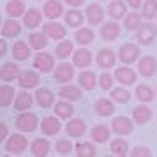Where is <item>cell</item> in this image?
<instances>
[{
    "label": "cell",
    "mask_w": 157,
    "mask_h": 157,
    "mask_svg": "<svg viewBox=\"0 0 157 157\" xmlns=\"http://www.w3.org/2000/svg\"><path fill=\"white\" fill-rule=\"evenodd\" d=\"M72 64L79 67V69H85L92 64V53L86 50V48H79L72 53Z\"/></svg>",
    "instance_id": "484cf974"
},
{
    "label": "cell",
    "mask_w": 157,
    "mask_h": 157,
    "mask_svg": "<svg viewBox=\"0 0 157 157\" xmlns=\"http://www.w3.org/2000/svg\"><path fill=\"white\" fill-rule=\"evenodd\" d=\"M34 67H36L39 72H43V74H48V72L53 71V67H55V57L51 55V53H36V57H34Z\"/></svg>",
    "instance_id": "5b68a950"
},
{
    "label": "cell",
    "mask_w": 157,
    "mask_h": 157,
    "mask_svg": "<svg viewBox=\"0 0 157 157\" xmlns=\"http://www.w3.org/2000/svg\"><path fill=\"white\" fill-rule=\"evenodd\" d=\"M60 117H44L43 122H41V131H43V134L46 136H55L60 132V129H62V124L58 120Z\"/></svg>",
    "instance_id": "5bb4252c"
},
{
    "label": "cell",
    "mask_w": 157,
    "mask_h": 157,
    "mask_svg": "<svg viewBox=\"0 0 157 157\" xmlns=\"http://www.w3.org/2000/svg\"><path fill=\"white\" fill-rule=\"evenodd\" d=\"M64 2L67 4V6H71V7H79L85 0H64Z\"/></svg>",
    "instance_id": "681fc988"
},
{
    "label": "cell",
    "mask_w": 157,
    "mask_h": 157,
    "mask_svg": "<svg viewBox=\"0 0 157 157\" xmlns=\"http://www.w3.org/2000/svg\"><path fill=\"white\" fill-rule=\"evenodd\" d=\"M106 13L111 20H124L125 13H127V6L124 0H113V2H109Z\"/></svg>",
    "instance_id": "603a6c76"
},
{
    "label": "cell",
    "mask_w": 157,
    "mask_h": 157,
    "mask_svg": "<svg viewBox=\"0 0 157 157\" xmlns=\"http://www.w3.org/2000/svg\"><path fill=\"white\" fill-rule=\"evenodd\" d=\"M141 14L145 20H152L157 14V0H145L141 6Z\"/></svg>",
    "instance_id": "ee69618b"
},
{
    "label": "cell",
    "mask_w": 157,
    "mask_h": 157,
    "mask_svg": "<svg viewBox=\"0 0 157 157\" xmlns=\"http://www.w3.org/2000/svg\"><path fill=\"white\" fill-rule=\"evenodd\" d=\"M21 32V25L16 21V18H9L2 23V37H16Z\"/></svg>",
    "instance_id": "4dcf8cb0"
},
{
    "label": "cell",
    "mask_w": 157,
    "mask_h": 157,
    "mask_svg": "<svg viewBox=\"0 0 157 157\" xmlns=\"http://www.w3.org/2000/svg\"><path fill=\"white\" fill-rule=\"evenodd\" d=\"M27 148H29V140L23 134H20V132H16L11 138H7L6 143H4V150L7 154H11V155H21Z\"/></svg>",
    "instance_id": "6da1fadb"
},
{
    "label": "cell",
    "mask_w": 157,
    "mask_h": 157,
    "mask_svg": "<svg viewBox=\"0 0 157 157\" xmlns=\"http://www.w3.org/2000/svg\"><path fill=\"white\" fill-rule=\"evenodd\" d=\"M155 94L157 92H154V88H152V86L145 85V83L138 85V86H136V90H134L136 99L140 101V102H152V101L155 99Z\"/></svg>",
    "instance_id": "d6a6232c"
},
{
    "label": "cell",
    "mask_w": 157,
    "mask_h": 157,
    "mask_svg": "<svg viewBox=\"0 0 157 157\" xmlns=\"http://www.w3.org/2000/svg\"><path fill=\"white\" fill-rule=\"evenodd\" d=\"M81 86H74V85H64L60 90H58V95L62 97V99L65 101H71V102H74V101H79L81 99Z\"/></svg>",
    "instance_id": "f1b7e54d"
},
{
    "label": "cell",
    "mask_w": 157,
    "mask_h": 157,
    "mask_svg": "<svg viewBox=\"0 0 157 157\" xmlns=\"http://www.w3.org/2000/svg\"><path fill=\"white\" fill-rule=\"evenodd\" d=\"M113 99H99L95 101V104H94V109H95V113L99 115V117H111L115 111V106H113Z\"/></svg>",
    "instance_id": "f546056e"
},
{
    "label": "cell",
    "mask_w": 157,
    "mask_h": 157,
    "mask_svg": "<svg viewBox=\"0 0 157 157\" xmlns=\"http://www.w3.org/2000/svg\"><path fill=\"white\" fill-rule=\"evenodd\" d=\"M136 78H138V74L136 71H132L131 67L124 64V67H117V71H115V79L124 86H131L136 83Z\"/></svg>",
    "instance_id": "9c48e42d"
},
{
    "label": "cell",
    "mask_w": 157,
    "mask_h": 157,
    "mask_svg": "<svg viewBox=\"0 0 157 157\" xmlns=\"http://www.w3.org/2000/svg\"><path fill=\"white\" fill-rule=\"evenodd\" d=\"M109 136H111V127H108V125H104V124H97V125L92 127V131H90L92 141L99 143V145L106 143L108 140H109Z\"/></svg>",
    "instance_id": "d4e9b609"
},
{
    "label": "cell",
    "mask_w": 157,
    "mask_h": 157,
    "mask_svg": "<svg viewBox=\"0 0 157 157\" xmlns=\"http://www.w3.org/2000/svg\"><path fill=\"white\" fill-rule=\"evenodd\" d=\"M9 134V127H7V122H0V140L4 141Z\"/></svg>",
    "instance_id": "c3c4849f"
},
{
    "label": "cell",
    "mask_w": 157,
    "mask_h": 157,
    "mask_svg": "<svg viewBox=\"0 0 157 157\" xmlns=\"http://www.w3.org/2000/svg\"><path fill=\"white\" fill-rule=\"evenodd\" d=\"M34 97H36V102L41 108L55 106V94L51 92L50 88H37L36 94H34Z\"/></svg>",
    "instance_id": "ffe728a7"
},
{
    "label": "cell",
    "mask_w": 157,
    "mask_h": 157,
    "mask_svg": "<svg viewBox=\"0 0 157 157\" xmlns=\"http://www.w3.org/2000/svg\"><path fill=\"white\" fill-rule=\"evenodd\" d=\"M125 2H127L132 9H140L141 7V0H125Z\"/></svg>",
    "instance_id": "f907efd6"
},
{
    "label": "cell",
    "mask_w": 157,
    "mask_h": 157,
    "mask_svg": "<svg viewBox=\"0 0 157 157\" xmlns=\"http://www.w3.org/2000/svg\"><path fill=\"white\" fill-rule=\"evenodd\" d=\"M138 72L145 78H152L157 72V60L152 55H145L138 60Z\"/></svg>",
    "instance_id": "52a82bcc"
},
{
    "label": "cell",
    "mask_w": 157,
    "mask_h": 157,
    "mask_svg": "<svg viewBox=\"0 0 157 157\" xmlns=\"http://www.w3.org/2000/svg\"><path fill=\"white\" fill-rule=\"evenodd\" d=\"M43 14L46 16L48 20H58L62 14H65L64 4H62L60 0H48L43 7Z\"/></svg>",
    "instance_id": "7c38bea8"
},
{
    "label": "cell",
    "mask_w": 157,
    "mask_h": 157,
    "mask_svg": "<svg viewBox=\"0 0 157 157\" xmlns=\"http://www.w3.org/2000/svg\"><path fill=\"white\" fill-rule=\"evenodd\" d=\"M6 13L9 18H20V16H25L27 7H25L23 0H9L6 4Z\"/></svg>",
    "instance_id": "1f68e13d"
},
{
    "label": "cell",
    "mask_w": 157,
    "mask_h": 157,
    "mask_svg": "<svg viewBox=\"0 0 157 157\" xmlns=\"http://www.w3.org/2000/svg\"><path fill=\"white\" fill-rule=\"evenodd\" d=\"M131 157H150L152 155V150L148 147H134V148L129 152Z\"/></svg>",
    "instance_id": "7dc6e473"
},
{
    "label": "cell",
    "mask_w": 157,
    "mask_h": 157,
    "mask_svg": "<svg viewBox=\"0 0 157 157\" xmlns=\"http://www.w3.org/2000/svg\"><path fill=\"white\" fill-rule=\"evenodd\" d=\"M132 120L140 125H145L152 120V109H150L147 104H140L132 109Z\"/></svg>",
    "instance_id": "4316f807"
},
{
    "label": "cell",
    "mask_w": 157,
    "mask_h": 157,
    "mask_svg": "<svg viewBox=\"0 0 157 157\" xmlns=\"http://www.w3.org/2000/svg\"><path fill=\"white\" fill-rule=\"evenodd\" d=\"M65 132L71 138H81L86 132V122L81 118H69L65 125Z\"/></svg>",
    "instance_id": "9a60e30c"
},
{
    "label": "cell",
    "mask_w": 157,
    "mask_h": 157,
    "mask_svg": "<svg viewBox=\"0 0 157 157\" xmlns=\"http://www.w3.org/2000/svg\"><path fill=\"white\" fill-rule=\"evenodd\" d=\"M74 69H76L74 64L62 62V64L57 65V69L53 72V78H55L57 83H69V81H72V78H74Z\"/></svg>",
    "instance_id": "8992f818"
},
{
    "label": "cell",
    "mask_w": 157,
    "mask_h": 157,
    "mask_svg": "<svg viewBox=\"0 0 157 157\" xmlns=\"http://www.w3.org/2000/svg\"><path fill=\"white\" fill-rule=\"evenodd\" d=\"M132 129H134V124H132V120L127 118V117H115L113 122H111V131L118 136L131 134Z\"/></svg>",
    "instance_id": "ba28073f"
},
{
    "label": "cell",
    "mask_w": 157,
    "mask_h": 157,
    "mask_svg": "<svg viewBox=\"0 0 157 157\" xmlns=\"http://www.w3.org/2000/svg\"><path fill=\"white\" fill-rule=\"evenodd\" d=\"M0 55H7V43H6V39H2V43H0Z\"/></svg>",
    "instance_id": "816d5d0a"
},
{
    "label": "cell",
    "mask_w": 157,
    "mask_h": 157,
    "mask_svg": "<svg viewBox=\"0 0 157 157\" xmlns=\"http://www.w3.org/2000/svg\"><path fill=\"white\" fill-rule=\"evenodd\" d=\"M78 85L83 88V90H94L95 86L99 85V79L95 76L94 71H88V69H83V71L78 74Z\"/></svg>",
    "instance_id": "4fadbf2b"
},
{
    "label": "cell",
    "mask_w": 157,
    "mask_h": 157,
    "mask_svg": "<svg viewBox=\"0 0 157 157\" xmlns=\"http://www.w3.org/2000/svg\"><path fill=\"white\" fill-rule=\"evenodd\" d=\"M20 72L21 71H20V67L14 60L13 62H4L2 67H0V79L2 81H14V79H18Z\"/></svg>",
    "instance_id": "e0dca14e"
},
{
    "label": "cell",
    "mask_w": 157,
    "mask_h": 157,
    "mask_svg": "<svg viewBox=\"0 0 157 157\" xmlns=\"http://www.w3.org/2000/svg\"><path fill=\"white\" fill-rule=\"evenodd\" d=\"M155 92H157V90H155Z\"/></svg>",
    "instance_id": "f5cc1de1"
},
{
    "label": "cell",
    "mask_w": 157,
    "mask_h": 157,
    "mask_svg": "<svg viewBox=\"0 0 157 157\" xmlns=\"http://www.w3.org/2000/svg\"><path fill=\"white\" fill-rule=\"evenodd\" d=\"M141 18H143V14H138V13H129V14H125V18H124V27H125V30L136 32L143 25Z\"/></svg>",
    "instance_id": "f35d334b"
},
{
    "label": "cell",
    "mask_w": 157,
    "mask_h": 157,
    "mask_svg": "<svg viewBox=\"0 0 157 157\" xmlns=\"http://www.w3.org/2000/svg\"><path fill=\"white\" fill-rule=\"evenodd\" d=\"M16 127L20 129L21 132H34L37 127H41V124H39V118H37L36 113L21 111L16 117Z\"/></svg>",
    "instance_id": "7a4b0ae2"
},
{
    "label": "cell",
    "mask_w": 157,
    "mask_h": 157,
    "mask_svg": "<svg viewBox=\"0 0 157 157\" xmlns=\"http://www.w3.org/2000/svg\"><path fill=\"white\" fill-rule=\"evenodd\" d=\"M95 143V141H94ZM90 141H79L76 147H74V152L78 157H95L97 155V148L95 145Z\"/></svg>",
    "instance_id": "8d00e7d4"
},
{
    "label": "cell",
    "mask_w": 157,
    "mask_h": 157,
    "mask_svg": "<svg viewBox=\"0 0 157 157\" xmlns=\"http://www.w3.org/2000/svg\"><path fill=\"white\" fill-rule=\"evenodd\" d=\"M43 32L50 39H55V41H62L65 37V34H67L65 27L60 25L58 21H50V23H46V25H43Z\"/></svg>",
    "instance_id": "2e32d148"
},
{
    "label": "cell",
    "mask_w": 157,
    "mask_h": 157,
    "mask_svg": "<svg viewBox=\"0 0 157 157\" xmlns=\"http://www.w3.org/2000/svg\"><path fill=\"white\" fill-rule=\"evenodd\" d=\"M157 39V27L152 23H143L136 30V41L140 46H150Z\"/></svg>",
    "instance_id": "3957f363"
},
{
    "label": "cell",
    "mask_w": 157,
    "mask_h": 157,
    "mask_svg": "<svg viewBox=\"0 0 157 157\" xmlns=\"http://www.w3.org/2000/svg\"><path fill=\"white\" fill-rule=\"evenodd\" d=\"M99 86L102 90H111L113 88V76L109 72H102L99 76Z\"/></svg>",
    "instance_id": "bcb514c9"
},
{
    "label": "cell",
    "mask_w": 157,
    "mask_h": 157,
    "mask_svg": "<svg viewBox=\"0 0 157 157\" xmlns=\"http://www.w3.org/2000/svg\"><path fill=\"white\" fill-rule=\"evenodd\" d=\"M41 21H43V14H41V11L36 7L29 9L27 13H25V16H23V25L27 27V29H37L39 25H41Z\"/></svg>",
    "instance_id": "83f0119b"
},
{
    "label": "cell",
    "mask_w": 157,
    "mask_h": 157,
    "mask_svg": "<svg viewBox=\"0 0 157 157\" xmlns=\"http://www.w3.org/2000/svg\"><path fill=\"white\" fill-rule=\"evenodd\" d=\"M109 152H111L113 155H118V157L127 155L129 143L125 141L124 138H117V140H113V141H111V145H109Z\"/></svg>",
    "instance_id": "ab89813d"
},
{
    "label": "cell",
    "mask_w": 157,
    "mask_h": 157,
    "mask_svg": "<svg viewBox=\"0 0 157 157\" xmlns=\"http://www.w3.org/2000/svg\"><path fill=\"white\" fill-rule=\"evenodd\" d=\"M74 39H76V43L78 44L86 46V44H90L94 41V30L90 29V27H81V29H78Z\"/></svg>",
    "instance_id": "b9f144b4"
},
{
    "label": "cell",
    "mask_w": 157,
    "mask_h": 157,
    "mask_svg": "<svg viewBox=\"0 0 157 157\" xmlns=\"http://www.w3.org/2000/svg\"><path fill=\"white\" fill-rule=\"evenodd\" d=\"M14 95H16L14 86L4 83V85L0 86V106H2V108L11 106V102L14 101Z\"/></svg>",
    "instance_id": "74e56055"
},
{
    "label": "cell",
    "mask_w": 157,
    "mask_h": 157,
    "mask_svg": "<svg viewBox=\"0 0 157 157\" xmlns=\"http://www.w3.org/2000/svg\"><path fill=\"white\" fill-rule=\"evenodd\" d=\"M111 99L118 104H127L131 101V92L127 88H122V86L120 88H111Z\"/></svg>",
    "instance_id": "7bdbcfd3"
},
{
    "label": "cell",
    "mask_w": 157,
    "mask_h": 157,
    "mask_svg": "<svg viewBox=\"0 0 157 157\" xmlns=\"http://www.w3.org/2000/svg\"><path fill=\"white\" fill-rule=\"evenodd\" d=\"M85 16H86V21L90 25H99V23H102L106 13H104V9L101 7L99 4H88Z\"/></svg>",
    "instance_id": "ac0fdd59"
},
{
    "label": "cell",
    "mask_w": 157,
    "mask_h": 157,
    "mask_svg": "<svg viewBox=\"0 0 157 157\" xmlns=\"http://www.w3.org/2000/svg\"><path fill=\"white\" fill-rule=\"evenodd\" d=\"M55 150H57V154H60V155H69L72 150H74V147H72V143L69 140H58L57 145H55Z\"/></svg>",
    "instance_id": "f6af8a7d"
},
{
    "label": "cell",
    "mask_w": 157,
    "mask_h": 157,
    "mask_svg": "<svg viewBox=\"0 0 157 157\" xmlns=\"http://www.w3.org/2000/svg\"><path fill=\"white\" fill-rule=\"evenodd\" d=\"M50 141L44 138H36L34 141L30 143V154L34 157H46L50 154Z\"/></svg>",
    "instance_id": "cb8c5ba5"
},
{
    "label": "cell",
    "mask_w": 157,
    "mask_h": 157,
    "mask_svg": "<svg viewBox=\"0 0 157 157\" xmlns=\"http://www.w3.org/2000/svg\"><path fill=\"white\" fill-rule=\"evenodd\" d=\"M48 39L50 37L46 36L44 32H32L29 36V44L32 46V50L43 51L46 46H48Z\"/></svg>",
    "instance_id": "e575fe53"
},
{
    "label": "cell",
    "mask_w": 157,
    "mask_h": 157,
    "mask_svg": "<svg viewBox=\"0 0 157 157\" xmlns=\"http://www.w3.org/2000/svg\"><path fill=\"white\" fill-rule=\"evenodd\" d=\"M118 58L122 64L131 65L134 64L136 60H140V44H132V43H125L120 46L118 50Z\"/></svg>",
    "instance_id": "277c9868"
},
{
    "label": "cell",
    "mask_w": 157,
    "mask_h": 157,
    "mask_svg": "<svg viewBox=\"0 0 157 157\" xmlns=\"http://www.w3.org/2000/svg\"><path fill=\"white\" fill-rule=\"evenodd\" d=\"M74 53V46H72L71 41H65V39H62L60 43L57 44V50H55V55H57L58 58H62V60H65V58H69Z\"/></svg>",
    "instance_id": "60d3db41"
},
{
    "label": "cell",
    "mask_w": 157,
    "mask_h": 157,
    "mask_svg": "<svg viewBox=\"0 0 157 157\" xmlns=\"http://www.w3.org/2000/svg\"><path fill=\"white\" fill-rule=\"evenodd\" d=\"M53 111H55V115L57 117H60V118H64V120H69V118H72V113H74V108H72L71 101H60V102H57L55 106H53Z\"/></svg>",
    "instance_id": "836d02e7"
},
{
    "label": "cell",
    "mask_w": 157,
    "mask_h": 157,
    "mask_svg": "<svg viewBox=\"0 0 157 157\" xmlns=\"http://www.w3.org/2000/svg\"><path fill=\"white\" fill-rule=\"evenodd\" d=\"M34 101H36V97H34V95H30V94L23 88L20 94H16L14 109H16V111H27V109H30V108H32Z\"/></svg>",
    "instance_id": "7402d4cb"
},
{
    "label": "cell",
    "mask_w": 157,
    "mask_h": 157,
    "mask_svg": "<svg viewBox=\"0 0 157 157\" xmlns=\"http://www.w3.org/2000/svg\"><path fill=\"white\" fill-rule=\"evenodd\" d=\"M95 62H97V65H99L101 69H111V67H115L117 55H115L113 50H109V48H102V50H99V53H97Z\"/></svg>",
    "instance_id": "30bf717a"
},
{
    "label": "cell",
    "mask_w": 157,
    "mask_h": 157,
    "mask_svg": "<svg viewBox=\"0 0 157 157\" xmlns=\"http://www.w3.org/2000/svg\"><path fill=\"white\" fill-rule=\"evenodd\" d=\"M39 81H41V78H39V74L36 71H21L20 76H18V85L25 88V90L39 86Z\"/></svg>",
    "instance_id": "8fae6325"
},
{
    "label": "cell",
    "mask_w": 157,
    "mask_h": 157,
    "mask_svg": "<svg viewBox=\"0 0 157 157\" xmlns=\"http://www.w3.org/2000/svg\"><path fill=\"white\" fill-rule=\"evenodd\" d=\"M64 20H65V25H69L71 29H79V25H83L85 16L78 9H71V11H67L64 14Z\"/></svg>",
    "instance_id": "d590c367"
},
{
    "label": "cell",
    "mask_w": 157,
    "mask_h": 157,
    "mask_svg": "<svg viewBox=\"0 0 157 157\" xmlns=\"http://www.w3.org/2000/svg\"><path fill=\"white\" fill-rule=\"evenodd\" d=\"M30 44H27L25 41H18V43L13 44V48H11V55L14 58L16 62H25V60H29L30 57Z\"/></svg>",
    "instance_id": "44dd1931"
},
{
    "label": "cell",
    "mask_w": 157,
    "mask_h": 157,
    "mask_svg": "<svg viewBox=\"0 0 157 157\" xmlns=\"http://www.w3.org/2000/svg\"><path fill=\"white\" fill-rule=\"evenodd\" d=\"M118 36H120V25L117 23V20L102 23V27H101V37L104 41H115V39H118Z\"/></svg>",
    "instance_id": "d6986e66"
}]
</instances>
